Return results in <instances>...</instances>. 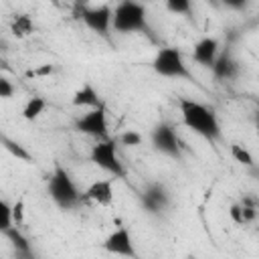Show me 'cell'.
<instances>
[{"label": "cell", "instance_id": "cell-1", "mask_svg": "<svg viewBox=\"0 0 259 259\" xmlns=\"http://www.w3.org/2000/svg\"><path fill=\"white\" fill-rule=\"evenodd\" d=\"M178 109H180V119L182 123L194 132L196 136L204 138L206 142H219L223 136V127L219 121V115L212 107H208L202 101L182 97L178 99Z\"/></svg>", "mask_w": 259, "mask_h": 259}, {"label": "cell", "instance_id": "cell-2", "mask_svg": "<svg viewBox=\"0 0 259 259\" xmlns=\"http://www.w3.org/2000/svg\"><path fill=\"white\" fill-rule=\"evenodd\" d=\"M111 30L119 34H136L148 30V10L138 0H119L111 8Z\"/></svg>", "mask_w": 259, "mask_h": 259}, {"label": "cell", "instance_id": "cell-3", "mask_svg": "<svg viewBox=\"0 0 259 259\" xmlns=\"http://www.w3.org/2000/svg\"><path fill=\"white\" fill-rule=\"evenodd\" d=\"M47 192L51 200L63 210H73L83 204L81 190L77 188L73 176L63 166H55V170L51 172L49 182H47Z\"/></svg>", "mask_w": 259, "mask_h": 259}, {"label": "cell", "instance_id": "cell-4", "mask_svg": "<svg viewBox=\"0 0 259 259\" xmlns=\"http://www.w3.org/2000/svg\"><path fill=\"white\" fill-rule=\"evenodd\" d=\"M152 71L158 77L166 79H192V73L184 61V53L176 47H162L156 51L152 63Z\"/></svg>", "mask_w": 259, "mask_h": 259}, {"label": "cell", "instance_id": "cell-5", "mask_svg": "<svg viewBox=\"0 0 259 259\" xmlns=\"http://www.w3.org/2000/svg\"><path fill=\"white\" fill-rule=\"evenodd\" d=\"M89 160L97 168H101L103 172H107L113 178H123L125 176V166H123V162L119 158L115 138L95 140L91 150H89Z\"/></svg>", "mask_w": 259, "mask_h": 259}, {"label": "cell", "instance_id": "cell-6", "mask_svg": "<svg viewBox=\"0 0 259 259\" xmlns=\"http://www.w3.org/2000/svg\"><path fill=\"white\" fill-rule=\"evenodd\" d=\"M75 132L91 138V140H105L109 138V125H107V109L105 105H97L87 109L83 115H79L73 123Z\"/></svg>", "mask_w": 259, "mask_h": 259}, {"label": "cell", "instance_id": "cell-7", "mask_svg": "<svg viewBox=\"0 0 259 259\" xmlns=\"http://www.w3.org/2000/svg\"><path fill=\"white\" fill-rule=\"evenodd\" d=\"M150 142L156 152L168 158H180L182 156V142L176 134V130L170 123H156L150 132Z\"/></svg>", "mask_w": 259, "mask_h": 259}, {"label": "cell", "instance_id": "cell-8", "mask_svg": "<svg viewBox=\"0 0 259 259\" xmlns=\"http://www.w3.org/2000/svg\"><path fill=\"white\" fill-rule=\"evenodd\" d=\"M79 18L91 32L105 36V38L109 36V30H111V6L109 4L83 6L79 12Z\"/></svg>", "mask_w": 259, "mask_h": 259}, {"label": "cell", "instance_id": "cell-9", "mask_svg": "<svg viewBox=\"0 0 259 259\" xmlns=\"http://www.w3.org/2000/svg\"><path fill=\"white\" fill-rule=\"evenodd\" d=\"M101 249L111 253V255H121V257H138L136 245H134V237L130 233L127 227L119 225L117 229H113L101 243Z\"/></svg>", "mask_w": 259, "mask_h": 259}, {"label": "cell", "instance_id": "cell-10", "mask_svg": "<svg viewBox=\"0 0 259 259\" xmlns=\"http://www.w3.org/2000/svg\"><path fill=\"white\" fill-rule=\"evenodd\" d=\"M140 202H142V206L150 214H160V212H164L170 206L172 194L166 188V184H162V182H150V184H146L144 192L140 194Z\"/></svg>", "mask_w": 259, "mask_h": 259}, {"label": "cell", "instance_id": "cell-11", "mask_svg": "<svg viewBox=\"0 0 259 259\" xmlns=\"http://www.w3.org/2000/svg\"><path fill=\"white\" fill-rule=\"evenodd\" d=\"M113 180H115L113 176L93 180L81 192V200L83 202L97 204V206H109V204H113Z\"/></svg>", "mask_w": 259, "mask_h": 259}, {"label": "cell", "instance_id": "cell-12", "mask_svg": "<svg viewBox=\"0 0 259 259\" xmlns=\"http://www.w3.org/2000/svg\"><path fill=\"white\" fill-rule=\"evenodd\" d=\"M219 53H221V42H219V38H214V36H202V38L196 40L194 47H192V61H194L198 67H202V69H210L212 63L217 61Z\"/></svg>", "mask_w": 259, "mask_h": 259}, {"label": "cell", "instance_id": "cell-13", "mask_svg": "<svg viewBox=\"0 0 259 259\" xmlns=\"http://www.w3.org/2000/svg\"><path fill=\"white\" fill-rule=\"evenodd\" d=\"M239 69L241 67H239V61L235 59V55L229 49H225V51L219 53L217 61L212 63V67L208 71L212 73V77L217 81H233V79H237Z\"/></svg>", "mask_w": 259, "mask_h": 259}, {"label": "cell", "instance_id": "cell-14", "mask_svg": "<svg viewBox=\"0 0 259 259\" xmlns=\"http://www.w3.org/2000/svg\"><path fill=\"white\" fill-rule=\"evenodd\" d=\"M103 101H101L99 91L89 81H85L81 87H77L75 93L71 95V105L73 107H79V109H91V107H97Z\"/></svg>", "mask_w": 259, "mask_h": 259}, {"label": "cell", "instance_id": "cell-15", "mask_svg": "<svg viewBox=\"0 0 259 259\" xmlns=\"http://www.w3.org/2000/svg\"><path fill=\"white\" fill-rule=\"evenodd\" d=\"M8 30L14 38L22 40V38H28L32 32H34V20L30 14L26 12H18V14H12L10 16V22H8Z\"/></svg>", "mask_w": 259, "mask_h": 259}, {"label": "cell", "instance_id": "cell-16", "mask_svg": "<svg viewBox=\"0 0 259 259\" xmlns=\"http://www.w3.org/2000/svg\"><path fill=\"white\" fill-rule=\"evenodd\" d=\"M4 237L10 241V245L14 247L16 255H20V257H30V255H32V251H30V243H28L26 235L20 231V227L12 225V227L4 233Z\"/></svg>", "mask_w": 259, "mask_h": 259}, {"label": "cell", "instance_id": "cell-17", "mask_svg": "<svg viewBox=\"0 0 259 259\" xmlns=\"http://www.w3.org/2000/svg\"><path fill=\"white\" fill-rule=\"evenodd\" d=\"M45 109H47V99L34 95V97H30V99H26V103L22 105L20 115H22V119H26V121H34V119H38V117L45 113Z\"/></svg>", "mask_w": 259, "mask_h": 259}, {"label": "cell", "instance_id": "cell-18", "mask_svg": "<svg viewBox=\"0 0 259 259\" xmlns=\"http://www.w3.org/2000/svg\"><path fill=\"white\" fill-rule=\"evenodd\" d=\"M231 156H233V160H235L237 164L247 166V168H255V160H253L251 152H249L245 146H241V144H231Z\"/></svg>", "mask_w": 259, "mask_h": 259}, {"label": "cell", "instance_id": "cell-19", "mask_svg": "<svg viewBox=\"0 0 259 259\" xmlns=\"http://www.w3.org/2000/svg\"><path fill=\"white\" fill-rule=\"evenodd\" d=\"M166 10L178 16H190L192 14V0H164Z\"/></svg>", "mask_w": 259, "mask_h": 259}, {"label": "cell", "instance_id": "cell-20", "mask_svg": "<svg viewBox=\"0 0 259 259\" xmlns=\"http://www.w3.org/2000/svg\"><path fill=\"white\" fill-rule=\"evenodd\" d=\"M12 204L4 198H0V233L4 235L12 227Z\"/></svg>", "mask_w": 259, "mask_h": 259}, {"label": "cell", "instance_id": "cell-21", "mask_svg": "<svg viewBox=\"0 0 259 259\" xmlns=\"http://www.w3.org/2000/svg\"><path fill=\"white\" fill-rule=\"evenodd\" d=\"M119 146H127V148H136V146H140L142 142H144V136L140 134V132H136V130H125L117 140H115Z\"/></svg>", "mask_w": 259, "mask_h": 259}, {"label": "cell", "instance_id": "cell-22", "mask_svg": "<svg viewBox=\"0 0 259 259\" xmlns=\"http://www.w3.org/2000/svg\"><path fill=\"white\" fill-rule=\"evenodd\" d=\"M2 140V144H6V148L16 156V158H20V160H30V156H28V152L18 144V142H14V140H8V138H0Z\"/></svg>", "mask_w": 259, "mask_h": 259}, {"label": "cell", "instance_id": "cell-23", "mask_svg": "<svg viewBox=\"0 0 259 259\" xmlns=\"http://www.w3.org/2000/svg\"><path fill=\"white\" fill-rule=\"evenodd\" d=\"M24 212H26V206H24V200L18 198L14 204H12V223L16 227H20L24 223Z\"/></svg>", "mask_w": 259, "mask_h": 259}, {"label": "cell", "instance_id": "cell-24", "mask_svg": "<svg viewBox=\"0 0 259 259\" xmlns=\"http://www.w3.org/2000/svg\"><path fill=\"white\" fill-rule=\"evenodd\" d=\"M14 91H16V87L12 85V81L8 77L0 75V99H10L14 95Z\"/></svg>", "mask_w": 259, "mask_h": 259}, {"label": "cell", "instance_id": "cell-25", "mask_svg": "<svg viewBox=\"0 0 259 259\" xmlns=\"http://www.w3.org/2000/svg\"><path fill=\"white\" fill-rule=\"evenodd\" d=\"M229 217H231V221H233L235 225L245 227V221H243V210H241V204H239V202H233V204H231V208H229Z\"/></svg>", "mask_w": 259, "mask_h": 259}, {"label": "cell", "instance_id": "cell-26", "mask_svg": "<svg viewBox=\"0 0 259 259\" xmlns=\"http://www.w3.org/2000/svg\"><path fill=\"white\" fill-rule=\"evenodd\" d=\"M219 2L227 8H231V10H243L249 4V0H219Z\"/></svg>", "mask_w": 259, "mask_h": 259}, {"label": "cell", "instance_id": "cell-27", "mask_svg": "<svg viewBox=\"0 0 259 259\" xmlns=\"http://www.w3.org/2000/svg\"><path fill=\"white\" fill-rule=\"evenodd\" d=\"M49 73H53V67H51V65H45V67H40L38 71H34L32 75H49Z\"/></svg>", "mask_w": 259, "mask_h": 259}, {"label": "cell", "instance_id": "cell-28", "mask_svg": "<svg viewBox=\"0 0 259 259\" xmlns=\"http://www.w3.org/2000/svg\"><path fill=\"white\" fill-rule=\"evenodd\" d=\"M208 2H210V0H208Z\"/></svg>", "mask_w": 259, "mask_h": 259}]
</instances>
